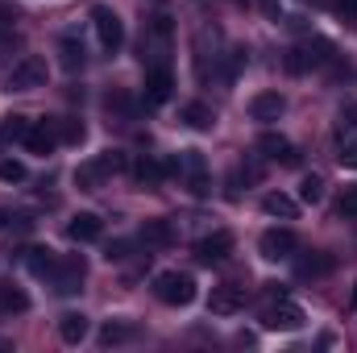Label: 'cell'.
<instances>
[{
  "label": "cell",
  "mask_w": 357,
  "mask_h": 353,
  "mask_svg": "<svg viewBox=\"0 0 357 353\" xmlns=\"http://www.w3.org/2000/svg\"><path fill=\"white\" fill-rule=\"evenodd\" d=\"M104 179H108V171L100 167V158H91V163H79V167H75V183H79L84 191H100Z\"/></svg>",
  "instance_id": "obj_26"
},
{
  "label": "cell",
  "mask_w": 357,
  "mask_h": 353,
  "mask_svg": "<svg viewBox=\"0 0 357 353\" xmlns=\"http://www.w3.org/2000/svg\"><path fill=\"white\" fill-rule=\"evenodd\" d=\"M167 175H178V163H162V158H154V154H146V158H137L133 163V179L142 183V187H158Z\"/></svg>",
  "instance_id": "obj_10"
},
{
  "label": "cell",
  "mask_w": 357,
  "mask_h": 353,
  "mask_svg": "<svg viewBox=\"0 0 357 353\" xmlns=\"http://www.w3.org/2000/svg\"><path fill=\"white\" fill-rule=\"evenodd\" d=\"M54 262H59V258H54L50 250H42V246L21 250V266H25L33 278H50V274H54Z\"/></svg>",
  "instance_id": "obj_19"
},
{
  "label": "cell",
  "mask_w": 357,
  "mask_h": 353,
  "mask_svg": "<svg viewBox=\"0 0 357 353\" xmlns=\"http://www.w3.org/2000/svg\"><path fill=\"white\" fill-rule=\"evenodd\" d=\"M54 129H59V142H67V146H79L84 142V121H75V117H63V121H54Z\"/></svg>",
  "instance_id": "obj_29"
},
{
  "label": "cell",
  "mask_w": 357,
  "mask_h": 353,
  "mask_svg": "<svg viewBox=\"0 0 357 353\" xmlns=\"http://www.w3.org/2000/svg\"><path fill=\"white\" fill-rule=\"evenodd\" d=\"M0 312H29V295L17 283H0Z\"/></svg>",
  "instance_id": "obj_27"
},
{
  "label": "cell",
  "mask_w": 357,
  "mask_h": 353,
  "mask_svg": "<svg viewBox=\"0 0 357 353\" xmlns=\"http://www.w3.org/2000/svg\"><path fill=\"white\" fill-rule=\"evenodd\" d=\"M13 220H17V212H13V208H0V233L13 229Z\"/></svg>",
  "instance_id": "obj_39"
},
{
  "label": "cell",
  "mask_w": 357,
  "mask_h": 353,
  "mask_svg": "<svg viewBox=\"0 0 357 353\" xmlns=\"http://www.w3.org/2000/svg\"><path fill=\"white\" fill-rule=\"evenodd\" d=\"M178 121H183L187 129H199V133H204V129H212V125H216V112H212L204 100H191V104H183V108H178Z\"/></svg>",
  "instance_id": "obj_21"
},
{
  "label": "cell",
  "mask_w": 357,
  "mask_h": 353,
  "mask_svg": "<svg viewBox=\"0 0 357 353\" xmlns=\"http://www.w3.org/2000/svg\"><path fill=\"white\" fill-rule=\"evenodd\" d=\"M175 163H178V175H187V187H191L195 195H208V167H204V154H199V150H183Z\"/></svg>",
  "instance_id": "obj_11"
},
{
  "label": "cell",
  "mask_w": 357,
  "mask_h": 353,
  "mask_svg": "<svg viewBox=\"0 0 357 353\" xmlns=\"http://www.w3.org/2000/svg\"><path fill=\"white\" fill-rule=\"evenodd\" d=\"M129 254H133V241H112L108 246V262H125Z\"/></svg>",
  "instance_id": "obj_38"
},
{
  "label": "cell",
  "mask_w": 357,
  "mask_h": 353,
  "mask_svg": "<svg viewBox=\"0 0 357 353\" xmlns=\"http://www.w3.org/2000/svg\"><path fill=\"white\" fill-rule=\"evenodd\" d=\"M104 108H108L116 121H133V117H137V104H133V96H129V91H121V88H112L108 96H104Z\"/></svg>",
  "instance_id": "obj_25"
},
{
  "label": "cell",
  "mask_w": 357,
  "mask_h": 353,
  "mask_svg": "<svg viewBox=\"0 0 357 353\" xmlns=\"http://www.w3.org/2000/svg\"><path fill=\"white\" fill-rule=\"evenodd\" d=\"M337 212H341V216H357V187H345V195H341Z\"/></svg>",
  "instance_id": "obj_37"
},
{
  "label": "cell",
  "mask_w": 357,
  "mask_h": 353,
  "mask_svg": "<svg viewBox=\"0 0 357 353\" xmlns=\"http://www.w3.org/2000/svg\"><path fill=\"white\" fill-rule=\"evenodd\" d=\"M125 341H137V324H129V320H108V324L100 329V345H104V350L125 345Z\"/></svg>",
  "instance_id": "obj_22"
},
{
  "label": "cell",
  "mask_w": 357,
  "mask_h": 353,
  "mask_svg": "<svg viewBox=\"0 0 357 353\" xmlns=\"http://www.w3.org/2000/svg\"><path fill=\"white\" fill-rule=\"evenodd\" d=\"M29 125H33V121H25V117H4V125H0V142H21Z\"/></svg>",
  "instance_id": "obj_31"
},
{
  "label": "cell",
  "mask_w": 357,
  "mask_h": 353,
  "mask_svg": "<svg viewBox=\"0 0 357 353\" xmlns=\"http://www.w3.org/2000/svg\"><path fill=\"white\" fill-rule=\"evenodd\" d=\"M8 21H13V17H8V13L0 8V38H4V33H13V25H8Z\"/></svg>",
  "instance_id": "obj_40"
},
{
  "label": "cell",
  "mask_w": 357,
  "mask_h": 353,
  "mask_svg": "<svg viewBox=\"0 0 357 353\" xmlns=\"http://www.w3.org/2000/svg\"><path fill=\"white\" fill-rule=\"evenodd\" d=\"M171 91H175L171 67H146V100H150V104H167Z\"/></svg>",
  "instance_id": "obj_13"
},
{
  "label": "cell",
  "mask_w": 357,
  "mask_h": 353,
  "mask_svg": "<svg viewBox=\"0 0 357 353\" xmlns=\"http://www.w3.org/2000/svg\"><path fill=\"white\" fill-rule=\"evenodd\" d=\"M84 63H88V54H84V42L75 38V33H63L59 38V67L63 71H84Z\"/></svg>",
  "instance_id": "obj_16"
},
{
  "label": "cell",
  "mask_w": 357,
  "mask_h": 353,
  "mask_svg": "<svg viewBox=\"0 0 357 353\" xmlns=\"http://www.w3.org/2000/svg\"><path fill=\"white\" fill-rule=\"evenodd\" d=\"M333 270V258L328 254H312V258H299L295 262V274L299 278H320V274H328Z\"/></svg>",
  "instance_id": "obj_28"
},
{
  "label": "cell",
  "mask_w": 357,
  "mask_h": 353,
  "mask_svg": "<svg viewBox=\"0 0 357 353\" xmlns=\"http://www.w3.org/2000/svg\"><path fill=\"white\" fill-rule=\"evenodd\" d=\"M258 150H262L266 158H274V163H287V167H295V163H299L295 146H291L282 133H262V137H258Z\"/></svg>",
  "instance_id": "obj_17"
},
{
  "label": "cell",
  "mask_w": 357,
  "mask_h": 353,
  "mask_svg": "<svg viewBox=\"0 0 357 353\" xmlns=\"http://www.w3.org/2000/svg\"><path fill=\"white\" fill-rule=\"evenodd\" d=\"M100 167H104L108 175H121L129 163H125V154H121V150H104V154H100Z\"/></svg>",
  "instance_id": "obj_33"
},
{
  "label": "cell",
  "mask_w": 357,
  "mask_h": 353,
  "mask_svg": "<svg viewBox=\"0 0 357 353\" xmlns=\"http://www.w3.org/2000/svg\"><path fill=\"white\" fill-rule=\"evenodd\" d=\"M258 250H262V258H266V262H287V258H295L299 237H295L291 229H266V233H262V241H258Z\"/></svg>",
  "instance_id": "obj_8"
},
{
  "label": "cell",
  "mask_w": 357,
  "mask_h": 353,
  "mask_svg": "<svg viewBox=\"0 0 357 353\" xmlns=\"http://www.w3.org/2000/svg\"><path fill=\"white\" fill-rule=\"evenodd\" d=\"M46 88V59L38 54H25L13 63V71L4 75V91H38Z\"/></svg>",
  "instance_id": "obj_4"
},
{
  "label": "cell",
  "mask_w": 357,
  "mask_h": 353,
  "mask_svg": "<svg viewBox=\"0 0 357 353\" xmlns=\"http://www.w3.org/2000/svg\"><path fill=\"white\" fill-rule=\"evenodd\" d=\"M84 274H88V262H84L79 254H67V258H59V262H54L50 283H54V291H59V295H75V291L84 287Z\"/></svg>",
  "instance_id": "obj_6"
},
{
  "label": "cell",
  "mask_w": 357,
  "mask_h": 353,
  "mask_svg": "<svg viewBox=\"0 0 357 353\" xmlns=\"http://www.w3.org/2000/svg\"><path fill=\"white\" fill-rule=\"evenodd\" d=\"M299 200H303V204H320V200H324V179L303 175L299 179Z\"/></svg>",
  "instance_id": "obj_30"
},
{
  "label": "cell",
  "mask_w": 357,
  "mask_h": 353,
  "mask_svg": "<svg viewBox=\"0 0 357 353\" xmlns=\"http://www.w3.org/2000/svg\"><path fill=\"white\" fill-rule=\"evenodd\" d=\"M91 25H96L100 46H104L108 54H116V50H121V42H125V21H121L108 4H96V8H91Z\"/></svg>",
  "instance_id": "obj_5"
},
{
  "label": "cell",
  "mask_w": 357,
  "mask_h": 353,
  "mask_svg": "<svg viewBox=\"0 0 357 353\" xmlns=\"http://www.w3.org/2000/svg\"><path fill=\"white\" fill-rule=\"evenodd\" d=\"M229 254H233V237H229V233H212V237H204V241L195 246V258H199V262H208V266L225 262Z\"/></svg>",
  "instance_id": "obj_18"
},
{
  "label": "cell",
  "mask_w": 357,
  "mask_h": 353,
  "mask_svg": "<svg viewBox=\"0 0 357 353\" xmlns=\"http://www.w3.org/2000/svg\"><path fill=\"white\" fill-rule=\"evenodd\" d=\"M262 212H266V216H274V220H295L299 204H295L291 195H282V191H270L266 200H262Z\"/></svg>",
  "instance_id": "obj_24"
},
{
  "label": "cell",
  "mask_w": 357,
  "mask_h": 353,
  "mask_svg": "<svg viewBox=\"0 0 357 353\" xmlns=\"http://www.w3.org/2000/svg\"><path fill=\"white\" fill-rule=\"evenodd\" d=\"M21 142H25L29 154H50V150L59 146V129H54V121H50V125H46V121H33Z\"/></svg>",
  "instance_id": "obj_12"
},
{
  "label": "cell",
  "mask_w": 357,
  "mask_h": 353,
  "mask_svg": "<svg viewBox=\"0 0 357 353\" xmlns=\"http://www.w3.org/2000/svg\"><path fill=\"white\" fill-rule=\"evenodd\" d=\"M21 179H25V167L17 158H4L0 163V183H21Z\"/></svg>",
  "instance_id": "obj_35"
},
{
  "label": "cell",
  "mask_w": 357,
  "mask_h": 353,
  "mask_svg": "<svg viewBox=\"0 0 357 353\" xmlns=\"http://www.w3.org/2000/svg\"><path fill=\"white\" fill-rule=\"evenodd\" d=\"M354 308H357V291H354Z\"/></svg>",
  "instance_id": "obj_41"
},
{
  "label": "cell",
  "mask_w": 357,
  "mask_h": 353,
  "mask_svg": "<svg viewBox=\"0 0 357 353\" xmlns=\"http://www.w3.org/2000/svg\"><path fill=\"white\" fill-rule=\"evenodd\" d=\"M175 225L171 220H146L142 225V241L146 246H158V250H167V246H175Z\"/></svg>",
  "instance_id": "obj_23"
},
{
  "label": "cell",
  "mask_w": 357,
  "mask_h": 353,
  "mask_svg": "<svg viewBox=\"0 0 357 353\" xmlns=\"http://www.w3.org/2000/svg\"><path fill=\"white\" fill-rule=\"evenodd\" d=\"M282 112H287V100H282L278 91H258V96L250 100V117L262 121V125H266V121H278Z\"/></svg>",
  "instance_id": "obj_14"
},
{
  "label": "cell",
  "mask_w": 357,
  "mask_h": 353,
  "mask_svg": "<svg viewBox=\"0 0 357 353\" xmlns=\"http://www.w3.org/2000/svg\"><path fill=\"white\" fill-rule=\"evenodd\" d=\"M337 158H341V167L357 171V133H341V150H337Z\"/></svg>",
  "instance_id": "obj_32"
},
{
  "label": "cell",
  "mask_w": 357,
  "mask_h": 353,
  "mask_svg": "<svg viewBox=\"0 0 357 353\" xmlns=\"http://www.w3.org/2000/svg\"><path fill=\"white\" fill-rule=\"evenodd\" d=\"M100 233H104V220H100L96 212H79V216H71V225H67V237L79 241V246L100 241Z\"/></svg>",
  "instance_id": "obj_15"
},
{
  "label": "cell",
  "mask_w": 357,
  "mask_h": 353,
  "mask_svg": "<svg viewBox=\"0 0 357 353\" xmlns=\"http://www.w3.org/2000/svg\"><path fill=\"white\" fill-rule=\"evenodd\" d=\"M337 121H341V133H357V104H345Z\"/></svg>",
  "instance_id": "obj_36"
},
{
  "label": "cell",
  "mask_w": 357,
  "mask_h": 353,
  "mask_svg": "<svg viewBox=\"0 0 357 353\" xmlns=\"http://www.w3.org/2000/svg\"><path fill=\"white\" fill-rule=\"evenodd\" d=\"M154 295H158L167 308H187V303H195V295H199L195 274H187V270H162V274H154Z\"/></svg>",
  "instance_id": "obj_2"
},
{
  "label": "cell",
  "mask_w": 357,
  "mask_h": 353,
  "mask_svg": "<svg viewBox=\"0 0 357 353\" xmlns=\"http://www.w3.org/2000/svg\"><path fill=\"white\" fill-rule=\"evenodd\" d=\"M324 63H333V42H328V38H303V42L291 46L287 59H282V67H287L291 75H307V71H316V67H324Z\"/></svg>",
  "instance_id": "obj_1"
},
{
  "label": "cell",
  "mask_w": 357,
  "mask_h": 353,
  "mask_svg": "<svg viewBox=\"0 0 357 353\" xmlns=\"http://www.w3.org/2000/svg\"><path fill=\"white\" fill-rule=\"evenodd\" d=\"M88 333H91V320L84 312H63V316H59V337H63L67 345H79Z\"/></svg>",
  "instance_id": "obj_20"
},
{
  "label": "cell",
  "mask_w": 357,
  "mask_h": 353,
  "mask_svg": "<svg viewBox=\"0 0 357 353\" xmlns=\"http://www.w3.org/2000/svg\"><path fill=\"white\" fill-rule=\"evenodd\" d=\"M303 308L299 303H291V299H278V303H270L266 316H262V324L266 329H274V333H299L303 329Z\"/></svg>",
  "instance_id": "obj_7"
},
{
  "label": "cell",
  "mask_w": 357,
  "mask_h": 353,
  "mask_svg": "<svg viewBox=\"0 0 357 353\" xmlns=\"http://www.w3.org/2000/svg\"><path fill=\"white\" fill-rule=\"evenodd\" d=\"M167 54H171V17H154L142 33V63L167 67Z\"/></svg>",
  "instance_id": "obj_3"
},
{
  "label": "cell",
  "mask_w": 357,
  "mask_h": 353,
  "mask_svg": "<svg viewBox=\"0 0 357 353\" xmlns=\"http://www.w3.org/2000/svg\"><path fill=\"white\" fill-rule=\"evenodd\" d=\"M333 8H337V17L357 33V0H333Z\"/></svg>",
  "instance_id": "obj_34"
},
{
  "label": "cell",
  "mask_w": 357,
  "mask_h": 353,
  "mask_svg": "<svg viewBox=\"0 0 357 353\" xmlns=\"http://www.w3.org/2000/svg\"><path fill=\"white\" fill-rule=\"evenodd\" d=\"M208 308H212L216 316H233V312H241V308H245V287H241V283H220V287H212Z\"/></svg>",
  "instance_id": "obj_9"
}]
</instances>
